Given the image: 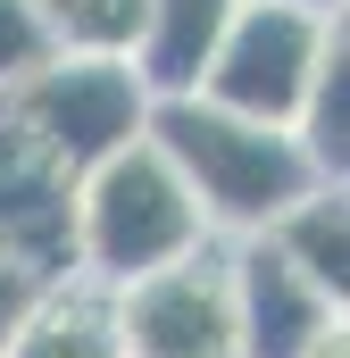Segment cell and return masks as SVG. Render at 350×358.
<instances>
[{"mask_svg":"<svg viewBox=\"0 0 350 358\" xmlns=\"http://www.w3.org/2000/svg\"><path fill=\"white\" fill-rule=\"evenodd\" d=\"M242 0H150V25H142V50H134V76L150 84V100L167 92H192L209 50L225 42Z\"/></svg>","mask_w":350,"mask_h":358,"instance_id":"obj_9","label":"cell"},{"mask_svg":"<svg viewBox=\"0 0 350 358\" xmlns=\"http://www.w3.org/2000/svg\"><path fill=\"white\" fill-rule=\"evenodd\" d=\"M0 108L67 176H84V167H100L108 150H125L150 125V84L134 76V59H67V50H50L42 67H25L0 92Z\"/></svg>","mask_w":350,"mask_h":358,"instance_id":"obj_4","label":"cell"},{"mask_svg":"<svg viewBox=\"0 0 350 358\" xmlns=\"http://www.w3.org/2000/svg\"><path fill=\"white\" fill-rule=\"evenodd\" d=\"M25 300H34V275H25V267H8V259H0V334L17 325V308H25Z\"/></svg>","mask_w":350,"mask_h":358,"instance_id":"obj_14","label":"cell"},{"mask_svg":"<svg viewBox=\"0 0 350 358\" xmlns=\"http://www.w3.org/2000/svg\"><path fill=\"white\" fill-rule=\"evenodd\" d=\"M292 134H300V150H309L317 176L342 183V167H350V34H334V50H326V67H317L309 100H300Z\"/></svg>","mask_w":350,"mask_h":358,"instance_id":"obj_12","label":"cell"},{"mask_svg":"<svg viewBox=\"0 0 350 358\" xmlns=\"http://www.w3.org/2000/svg\"><path fill=\"white\" fill-rule=\"evenodd\" d=\"M225 275H234V334H242V358H300L334 317H342V300H326L267 234L225 242Z\"/></svg>","mask_w":350,"mask_h":358,"instance_id":"obj_7","label":"cell"},{"mask_svg":"<svg viewBox=\"0 0 350 358\" xmlns=\"http://www.w3.org/2000/svg\"><path fill=\"white\" fill-rule=\"evenodd\" d=\"M209 225L192 208L183 176L167 167V150L150 134H134L125 150H108L100 167L76 176V200H67V250H76V275L92 283H134V275L167 267L183 250H200Z\"/></svg>","mask_w":350,"mask_h":358,"instance_id":"obj_2","label":"cell"},{"mask_svg":"<svg viewBox=\"0 0 350 358\" xmlns=\"http://www.w3.org/2000/svg\"><path fill=\"white\" fill-rule=\"evenodd\" d=\"M34 17H42V42L67 59H134L150 0H34Z\"/></svg>","mask_w":350,"mask_h":358,"instance_id":"obj_11","label":"cell"},{"mask_svg":"<svg viewBox=\"0 0 350 358\" xmlns=\"http://www.w3.org/2000/svg\"><path fill=\"white\" fill-rule=\"evenodd\" d=\"M292 8H342V0H292Z\"/></svg>","mask_w":350,"mask_h":358,"instance_id":"obj_16","label":"cell"},{"mask_svg":"<svg viewBox=\"0 0 350 358\" xmlns=\"http://www.w3.org/2000/svg\"><path fill=\"white\" fill-rule=\"evenodd\" d=\"M0 358H125L117 292L92 283V275H76V267L50 275V283H34V300L0 334Z\"/></svg>","mask_w":350,"mask_h":358,"instance_id":"obj_8","label":"cell"},{"mask_svg":"<svg viewBox=\"0 0 350 358\" xmlns=\"http://www.w3.org/2000/svg\"><path fill=\"white\" fill-rule=\"evenodd\" d=\"M67 200H76V176L0 108V259L25 267L34 283L76 267V250H67Z\"/></svg>","mask_w":350,"mask_h":358,"instance_id":"obj_6","label":"cell"},{"mask_svg":"<svg viewBox=\"0 0 350 358\" xmlns=\"http://www.w3.org/2000/svg\"><path fill=\"white\" fill-rule=\"evenodd\" d=\"M142 134L167 150V167L183 176L200 225H209L217 242L267 234L300 192L326 183L317 167H309V150H300L292 125L234 117V108H217V100H200V92H167V100H150V125H142Z\"/></svg>","mask_w":350,"mask_h":358,"instance_id":"obj_1","label":"cell"},{"mask_svg":"<svg viewBox=\"0 0 350 358\" xmlns=\"http://www.w3.org/2000/svg\"><path fill=\"white\" fill-rule=\"evenodd\" d=\"M117 334H125V358H242L225 242L209 234L200 250L117 283Z\"/></svg>","mask_w":350,"mask_h":358,"instance_id":"obj_5","label":"cell"},{"mask_svg":"<svg viewBox=\"0 0 350 358\" xmlns=\"http://www.w3.org/2000/svg\"><path fill=\"white\" fill-rule=\"evenodd\" d=\"M42 59H50V42H42L34 0H0V92L17 84L25 67H42Z\"/></svg>","mask_w":350,"mask_h":358,"instance_id":"obj_13","label":"cell"},{"mask_svg":"<svg viewBox=\"0 0 350 358\" xmlns=\"http://www.w3.org/2000/svg\"><path fill=\"white\" fill-rule=\"evenodd\" d=\"M300 358H350V325L334 317V325H326V334H317V342H309Z\"/></svg>","mask_w":350,"mask_h":358,"instance_id":"obj_15","label":"cell"},{"mask_svg":"<svg viewBox=\"0 0 350 358\" xmlns=\"http://www.w3.org/2000/svg\"><path fill=\"white\" fill-rule=\"evenodd\" d=\"M267 242H275L292 267L309 275L326 300H350V208H342V183L300 192V200L267 225Z\"/></svg>","mask_w":350,"mask_h":358,"instance_id":"obj_10","label":"cell"},{"mask_svg":"<svg viewBox=\"0 0 350 358\" xmlns=\"http://www.w3.org/2000/svg\"><path fill=\"white\" fill-rule=\"evenodd\" d=\"M342 34V8H292V0H242L225 42L209 50L200 67V100L234 108V117H259V125H292L300 100L317 84L326 50Z\"/></svg>","mask_w":350,"mask_h":358,"instance_id":"obj_3","label":"cell"}]
</instances>
